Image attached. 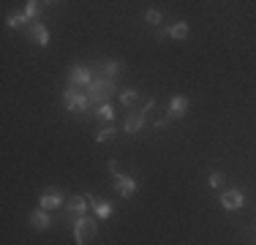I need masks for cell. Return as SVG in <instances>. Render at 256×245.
<instances>
[{
  "mask_svg": "<svg viewBox=\"0 0 256 245\" xmlns=\"http://www.w3.org/2000/svg\"><path fill=\"white\" fill-rule=\"evenodd\" d=\"M63 106L68 109V112H82L84 118H96V109L90 106L88 93H84L82 88H74V84H68V88L63 90Z\"/></svg>",
  "mask_w": 256,
  "mask_h": 245,
  "instance_id": "cell-2",
  "label": "cell"
},
{
  "mask_svg": "<svg viewBox=\"0 0 256 245\" xmlns=\"http://www.w3.org/2000/svg\"><path fill=\"white\" fill-rule=\"evenodd\" d=\"M38 207H41V210H46V212L60 210V207H66V196L60 194L58 188H46V191L41 194V199H38Z\"/></svg>",
  "mask_w": 256,
  "mask_h": 245,
  "instance_id": "cell-7",
  "label": "cell"
},
{
  "mask_svg": "<svg viewBox=\"0 0 256 245\" xmlns=\"http://www.w3.org/2000/svg\"><path fill=\"white\" fill-rule=\"evenodd\" d=\"M191 109V101H188L186 96H174L172 101H169V109H166V114L169 118H182V114Z\"/></svg>",
  "mask_w": 256,
  "mask_h": 245,
  "instance_id": "cell-12",
  "label": "cell"
},
{
  "mask_svg": "<svg viewBox=\"0 0 256 245\" xmlns=\"http://www.w3.org/2000/svg\"><path fill=\"white\" fill-rule=\"evenodd\" d=\"M93 79H96V74L90 66H74V68L68 71V84H74V88L88 90L90 84H93Z\"/></svg>",
  "mask_w": 256,
  "mask_h": 245,
  "instance_id": "cell-6",
  "label": "cell"
},
{
  "mask_svg": "<svg viewBox=\"0 0 256 245\" xmlns=\"http://www.w3.org/2000/svg\"><path fill=\"white\" fill-rule=\"evenodd\" d=\"M114 191H118V196H123V199H131L136 194V180L128 174H118L114 177Z\"/></svg>",
  "mask_w": 256,
  "mask_h": 245,
  "instance_id": "cell-10",
  "label": "cell"
},
{
  "mask_svg": "<svg viewBox=\"0 0 256 245\" xmlns=\"http://www.w3.org/2000/svg\"><path fill=\"white\" fill-rule=\"evenodd\" d=\"M88 207H90V202L84 199V196H79V194H76V196H68V199H66V212H63V216H66V224L74 229V224L84 216V212H88Z\"/></svg>",
  "mask_w": 256,
  "mask_h": 245,
  "instance_id": "cell-5",
  "label": "cell"
},
{
  "mask_svg": "<svg viewBox=\"0 0 256 245\" xmlns=\"http://www.w3.org/2000/svg\"><path fill=\"white\" fill-rule=\"evenodd\" d=\"M41 8H44V3H38V0H28V3H25V16L30 22H38Z\"/></svg>",
  "mask_w": 256,
  "mask_h": 245,
  "instance_id": "cell-17",
  "label": "cell"
},
{
  "mask_svg": "<svg viewBox=\"0 0 256 245\" xmlns=\"http://www.w3.org/2000/svg\"><path fill=\"white\" fill-rule=\"evenodd\" d=\"M84 93H88L90 106L98 109L101 104H109V96H112V93H120V90H118V79L96 76V79H93V84H90V88L84 90Z\"/></svg>",
  "mask_w": 256,
  "mask_h": 245,
  "instance_id": "cell-1",
  "label": "cell"
},
{
  "mask_svg": "<svg viewBox=\"0 0 256 245\" xmlns=\"http://www.w3.org/2000/svg\"><path fill=\"white\" fill-rule=\"evenodd\" d=\"M98 68L104 71V76L106 79H118V74H120V60H104V63H98Z\"/></svg>",
  "mask_w": 256,
  "mask_h": 245,
  "instance_id": "cell-15",
  "label": "cell"
},
{
  "mask_svg": "<svg viewBox=\"0 0 256 245\" xmlns=\"http://www.w3.org/2000/svg\"><path fill=\"white\" fill-rule=\"evenodd\" d=\"M6 22H8V28L22 30V33H25V30H28V24H30V20L25 16V11H22V14H8V16H6Z\"/></svg>",
  "mask_w": 256,
  "mask_h": 245,
  "instance_id": "cell-16",
  "label": "cell"
},
{
  "mask_svg": "<svg viewBox=\"0 0 256 245\" xmlns=\"http://www.w3.org/2000/svg\"><path fill=\"white\" fill-rule=\"evenodd\" d=\"M25 36L33 41V44H38V46H46V44H50V30H46L41 22H30L28 30H25Z\"/></svg>",
  "mask_w": 256,
  "mask_h": 245,
  "instance_id": "cell-8",
  "label": "cell"
},
{
  "mask_svg": "<svg viewBox=\"0 0 256 245\" xmlns=\"http://www.w3.org/2000/svg\"><path fill=\"white\" fill-rule=\"evenodd\" d=\"M114 131H118V128H114V126H112V122H109V126H104V128H101V131H98V134H96V142H98V144H101V142H109V139H112V136H114Z\"/></svg>",
  "mask_w": 256,
  "mask_h": 245,
  "instance_id": "cell-20",
  "label": "cell"
},
{
  "mask_svg": "<svg viewBox=\"0 0 256 245\" xmlns=\"http://www.w3.org/2000/svg\"><path fill=\"white\" fill-rule=\"evenodd\" d=\"M242 204H246V196H242V191H237V188H229V191L221 194V207L224 210H240Z\"/></svg>",
  "mask_w": 256,
  "mask_h": 245,
  "instance_id": "cell-11",
  "label": "cell"
},
{
  "mask_svg": "<svg viewBox=\"0 0 256 245\" xmlns=\"http://www.w3.org/2000/svg\"><path fill=\"white\" fill-rule=\"evenodd\" d=\"M224 180H226V177H224L221 172H212V174L207 177V186H210V188H221V186H224Z\"/></svg>",
  "mask_w": 256,
  "mask_h": 245,
  "instance_id": "cell-21",
  "label": "cell"
},
{
  "mask_svg": "<svg viewBox=\"0 0 256 245\" xmlns=\"http://www.w3.org/2000/svg\"><path fill=\"white\" fill-rule=\"evenodd\" d=\"M50 224H52V218H50V212H46V210H41V207H38V210L30 212V226H33L36 232H46V229H50Z\"/></svg>",
  "mask_w": 256,
  "mask_h": 245,
  "instance_id": "cell-13",
  "label": "cell"
},
{
  "mask_svg": "<svg viewBox=\"0 0 256 245\" xmlns=\"http://www.w3.org/2000/svg\"><path fill=\"white\" fill-rule=\"evenodd\" d=\"M84 199L90 202V207H93V212H96V218H104L106 220L109 216H112V202H106V199H98L96 194H84Z\"/></svg>",
  "mask_w": 256,
  "mask_h": 245,
  "instance_id": "cell-9",
  "label": "cell"
},
{
  "mask_svg": "<svg viewBox=\"0 0 256 245\" xmlns=\"http://www.w3.org/2000/svg\"><path fill=\"white\" fill-rule=\"evenodd\" d=\"M166 122H169V118H161V120H156V131H161V128L166 126Z\"/></svg>",
  "mask_w": 256,
  "mask_h": 245,
  "instance_id": "cell-23",
  "label": "cell"
},
{
  "mask_svg": "<svg viewBox=\"0 0 256 245\" xmlns=\"http://www.w3.org/2000/svg\"><path fill=\"white\" fill-rule=\"evenodd\" d=\"M96 234H98V224H96V218L82 216L74 224V240H76V245H90L96 240Z\"/></svg>",
  "mask_w": 256,
  "mask_h": 245,
  "instance_id": "cell-4",
  "label": "cell"
},
{
  "mask_svg": "<svg viewBox=\"0 0 256 245\" xmlns=\"http://www.w3.org/2000/svg\"><path fill=\"white\" fill-rule=\"evenodd\" d=\"M96 118H98L101 122H106V126H109V122L114 120V109H112V104H101V106L96 109Z\"/></svg>",
  "mask_w": 256,
  "mask_h": 245,
  "instance_id": "cell-19",
  "label": "cell"
},
{
  "mask_svg": "<svg viewBox=\"0 0 256 245\" xmlns=\"http://www.w3.org/2000/svg\"><path fill=\"white\" fill-rule=\"evenodd\" d=\"M188 33H191V28H188V22H178V24H172V28H169V36H172L174 41H182V38H188Z\"/></svg>",
  "mask_w": 256,
  "mask_h": 245,
  "instance_id": "cell-18",
  "label": "cell"
},
{
  "mask_svg": "<svg viewBox=\"0 0 256 245\" xmlns=\"http://www.w3.org/2000/svg\"><path fill=\"white\" fill-rule=\"evenodd\" d=\"M120 104H123L126 109H136V104H139V90H134V88L120 90Z\"/></svg>",
  "mask_w": 256,
  "mask_h": 245,
  "instance_id": "cell-14",
  "label": "cell"
},
{
  "mask_svg": "<svg viewBox=\"0 0 256 245\" xmlns=\"http://www.w3.org/2000/svg\"><path fill=\"white\" fill-rule=\"evenodd\" d=\"M153 106H156V98H148V101H144L139 109H128L126 122H123V131L126 134H139L144 128V114H148Z\"/></svg>",
  "mask_w": 256,
  "mask_h": 245,
  "instance_id": "cell-3",
  "label": "cell"
},
{
  "mask_svg": "<svg viewBox=\"0 0 256 245\" xmlns=\"http://www.w3.org/2000/svg\"><path fill=\"white\" fill-rule=\"evenodd\" d=\"M144 20H148L150 24H161V11H156V8H150L148 14H144Z\"/></svg>",
  "mask_w": 256,
  "mask_h": 245,
  "instance_id": "cell-22",
  "label": "cell"
}]
</instances>
